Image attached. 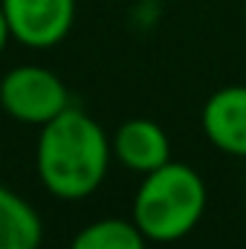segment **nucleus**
Wrapping results in <instances>:
<instances>
[{
  "label": "nucleus",
  "instance_id": "1",
  "mask_svg": "<svg viewBox=\"0 0 246 249\" xmlns=\"http://www.w3.org/2000/svg\"><path fill=\"white\" fill-rule=\"evenodd\" d=\"M113 148L105 127L90 113L67 107L38 127L35 171L55 200H84L96 194L110 171Z\"/></svg>",
  "mask_w": 246,
  "mask_h": 249
},
{
  "label": "nucleus",
  "instance_id": "2",
  "mask_svg": "<svg viewBox=\"0 0 246 249\" xmlns=\"http://www.w3.org/2000/svg\"><path fill=\"white\" fill-rule=\"evenodd\" d=\"M209 203L206 180L185 162H165L142 177L130 217L151 244H174L197 229Z\"/></svg>",
  "mask_w": 246,
  "mask_h": 249
},
{
  "label": "nucleus",
  "instance_id": "3",
  "mask_svg": "<svg viewBox=\"0 0 246 249\" xmlns=\"http://www.w3.org/2000/svg\"><path fill=\"white\" fill-rule=\"evenodd\" d=\"M0 107L9 119L41 127L70 107V90L41 64H18L0 78Z\"/></svg>",
  "mask_w": 246,
  "mask_h": 249
},
{
  "label": "nucleus",
  "instance_id": "4",
  "mask_svg": "<svg viewBox=\"0 0 246 249\" xmlns=\"http://www.w3.org/2000/svg\"><path fill=\"white\" fill-rule=\"evenodd\" d=\"M12 41L29 50H53L70 35L78 0H0Z\"/></svg>",
  "mask_w": 246,
  "mask_h": 249
},
{
  "label": "nucleus",
  "instance_id": "5",
  "mask_svg": "<svg viewBox=\"0 0 246 249\" xmlns=\"http://www.w3.org/2000/svg\"><path fill=\"white\" fill-rule=\"evenodd\" d=\"M200 124L220 154L246 160V84L214 90L200 110Z\"/></svg>",
  "mask_w": 246,
  "mask_h": 249
},
{
  "label": "nucleus",
  "instance_id": "6",
  "mask_svg": "<svg viewBox=\"0 0 246 249\" xmlns=\"http://www.w3.org/2000/svg\"><path fill=\"white\" fill-rule=\"evenodd\" d=\"M110 148H113V160L124 165L127 171L136 174H151L157 168H162L165 162H171V139L162 130V124L145 116L136 119H124L116 133L110 136Z\"/></svg>",
  "mask_w": 246,
  "mask_h": 249
},
{
  "label": "nucleus",
  "instance_id": "7",
  "mask_svg": "<svg viewBox=\"0 0 246 249\" xmlns=\"http://www.w3.org/2000/svg\"><path fill=\"white\" fill-rule=\"evenodd\" d=\"M44 220L15 188L0 186V249H41Z\"/></svg>",
  "mask_w": 246,
  "mask_h": 249
},
{
  "label": "nucleus",
  "instance_id": "8",
  "mask_svg": "<svg viewBox=\"0 0 246 249\" xmlns=\"http://www.w3.org/2000/svg\"><path fill=\"white\" fill-rule=\"evenodd\" d=\"M148 238L127 217H102L81 226L67 249H148Z\"/></svg>",
  "mask_w": 246,
  "mask_h": 249
},
{
  "label": "nucleus",
  "instance_id": "9",
  "mask_svg": "<svg viewBox=\"0 0 246 249\" xmlns=\"http://www.w3.org/2000/svg\"><path fill=\"white\" fill-rule=\"evenodd\" d=\"M12 41V29H9V20H6V12H3V3H0V55L6 50V44Z\"/></svg>",
  "mask_w": 246,
  "mask_h": 249
},
{
  "label": "nucleus",
  "instance_id": "10",
  "mask_svg": "<svg viewBox=\"0 0 246 249\" xmlns=\"http://www.w3.org/2000/svg\"><path fill=\"white\" fill-rule=\"evenodd\" d=\"M244 20H246V0H244Z\"/></svg>",
  "mask_w": 246,
  "mask_h": 249
}]
</instances>
